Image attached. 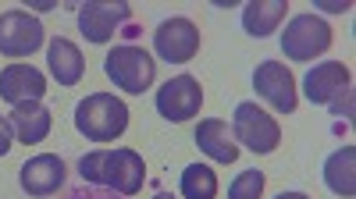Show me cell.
<instances>
[{
    "label": "cell",
    "mask_w": 356,
    "mask_h": 199,
    "mask_svg": "<svg viewBox=\"0 0 356 199\" xmlns=\"http://www.w3.org/2000/svg\"><path fill=\"white\" fill-rule=\"evenodd\" d=\"M79 175L89 185H104L118 196H136L146 182V164L136 150H93L79 160Z\"/></svg>",
    "instance_id": "cell-1"
},
{
    "label": "cell",
    "mask_w": 356,
    "mask_h": 199,
    "mask_svg": "<svg viewBox=\"0 0 356 199\" xmlns=\"http://www.w3.org/2000/svg\"><path fill=\"white\" fill-rule=\"evenodd\" d=\"M75 128L93 142H114L129 128V107L111 93H93L75 107Z\"/></svg>",
    "instance_id": "cell-2"
},
{
    "label": "cell",
    "mask_w": 356,
    "mask_h": 199,
    "mask_svg": "<svg viewBox=\"0 0 356 199\" xmlns=\"http://www.w3.org/2000/svg\"><path fill=\"white\" fill-rule=\"evenodd\" d=\"M104 71L107 78L125 93H143L154 85V75H157V61L143 46H132V43H122L114 46L107 57H104Z\"/></svg>",
    "instance_id": "cell-3"
},
{
    "label": "cell",
    "mask_w": 356,
    "mask_h": 199,
    "mask_svg": "<svg viewBox=\"0 0 356 199\" xmlns=\"http://www.w3.org/2000/svg\"><path fill=\"white\" fill-rule=\"evenodd\" d=\"M328 46H332V25L317 15H296L282 33V50L289 61H314V57L328 53Z\"/></svg>",
    "instance_id": "cell-4"
},
{
    "label": "cell",
    "mask_w": 356,
    "mask_h": 199,
    "mask_svg": "<svg viewBox=\"0 0 356 199\" xmlns=\"http://www.w3.org/2000/svg\"><path fill=\"white\" fill-rule=\"evenodd\" d=\"M232 135L239 139L250 153H271V150H278V142H282L278 121L267 110H260L257 103H250V100L235 107V114H232Z\"/></svg>",
    "instance_id": "cell-5"
},
{
    "label": "cell",
    "mask_w": 356,
    "mask_h": 199,
    "mask_svg": "<svg viewBox=\"0 0 356 199\" xmlns=\"http://www.w3.org/2000/svg\"><path fill=\"white\" fill-rule=\"evenodd\" d=\"M43 25L29 11H4L0 15V53L4 57H29L43 46Z\"/></svg>",
    "instance_id": "cell-6"
},
{
    "label": "cell",
    "mask_w": 356,
    "mask_h": 199,
    "mask_svg": "<svg viewBox=\"0 0 356 199\" xmlns=\"http://www.w3.org/2000/svg\"><path fill=\"white\" fill-rule=\"evenodd\" d=\"M200 103H203V85H200L193 75L168 78L161 89H157V110H161V118H168V121H175V125L196 118Z\"/></svg>",
    "instance_id": "cell-7"
},
{
    "label": "cell",
    "mask_w": 356,
    "mask_h": 199,
    "mask_svg": "<svg viewBox=\"0 0 356 199\" xmlns=\"http://www.w3.org/2000/svg\"><path fill=\"white\" fill-rule=\"evenodd\" d=\"M253 89L260 100H267L278 114H292L300 96H296V78L282 61H264L253 71Z\"/></svg>",
    "instance_id": "cell-8"
},
{
    "label": "cell",
    "mask_w": 356,
    "mask_h": 199,
    "mask_svg": "<svg viewBox=\"0 0 356 199\" xmlns=\"http://www.w3.org/2000/svg\"><path fill=\"white\" fill-rule=\"evenodd\" d=\"M132 21V8L122 0H97V4H82L79 28L89 43H107L118 28Z\"/></svg>",
    "instance_id": "cell-9"
},
{
    "label": "cell",
    "mask_w": 356,
    "mask_h": 199,
    "mask_svg": "<svg viewBox=\"0 0 356 199\" xmlns=\"http://www.w3.org/2000/svg\"><path fill=\"white\" fill-rule=\"evenodd\" d=\"M154 50L171 64H186L200 50V28L189 18H168L154 33Z\"/></svg>",
    "instance_id": "cell-10"
},
{
    "label": "cell",
    "mask_w": 356,
    "mask_h": 199,
    "mask_svg": "<svg viewBox=\"0 0 356 199\" xmlns=\"http://www.w3.org/2000/svg\"><path fill=\"white\" fill-rule=\"evenodd\" d=\"M349 68L342 61H321L307 71L303 78V93L310 103H339L342 96H349Z\"/></svg>",
    "instance_id": "cell-11"
},
{
    "label": "cell",
    "mask_w": 356,
    "mask_h": 199,
    "mask_svg": "<svg viewBox=\"0 0 356 199\" xmlns=\"http://www.w3.org/2000/svg\"><path fill=\"white\" fill-rule=\"evenodd\" d=\"M65 175H68V167L61 157H54V153H40L33 160H25L22 171H18V182L29 196H54L57 189L65 185Z\"/></svg>",
    "instance_id": "cell-12"
},
{
    "label": "cell",
    "mask_w": 356,
    "mask_h": 199,
    "mask_svg": "<svg viewBox=\"0 0 356 199\" xmlns=\"http://www.w3.org/2000/svg\"><path fill=\"white\" fill-rule=\"evenodd\" d=\"M47 78L33 64H11L0 71V100L8 103H25V100H43Z\"/></svg>",
    "instance_id": "cell-13"
},
{
    "label": "cell",
    "mask_w": 356,
    "mask_h": 199,
    "mask_svg": "<svg viewBox=\"0 0 356 199\" xmlns=\"http://www.w3.org/2000/svg\"><path fill=\"white\" fill-rule=\"evenodd\" d=\"M8 125H11V132L25 142V146H36V142H43L50 135L54 118H50V110L40 100H25V103H15L11 107Z\"/></svg>",
    "instance_id": "cell-14"
},
{
    "label": "cell",
    "mask_w": 356,
    "mask_h": 199,
    "mask_svg": "<svg viewBox=\"0 0 356 199\" xmlns=\"http://www.w3.org/2000/svg\"><path fill=\"white\" fill-rule=\"evenodd\" d=\"M196 146L211 157V160H218V164H235V160H239L235 135H232L228 121H221V118L200 121V128H196Z\"/></svg>",
    "instance_id": "cell-15"
},
{
    "label": "cell",
    "mask_w": 356,
    "mask_h": 199,
    "mask_svg": "<svg viewBox=\"0 0 356 199\" xmlns=\"http://www.w3.org/2000/svg\"><path fill=\"white\" fill-rule=\"evenodd\" d=\"M47 61H50V75L61 82V85H75V82L82 78V71H86L82 50H79L72 40H65V36L50 40V46H47Z\"/></svg>",
    "instance_id": "cell-16"
},
{
    "label": "cell",
    "mask_w": 356,
    "mask_h": 199,
    "mask_svg": "<svg viewBox=\"0 0 356 199\" xmlns=\"http://www.w3.org/2000/svg\"><path fill=\"white\" fill-rule=\"evenodd\" d=\"M356 150L353 146H342L335 150L328 160H324V185H328L335 196H346L353 199L356 196Z\"/></svg>",
    "instance_id": "cell-17"
},
{
    "label": "cell",
    "mask_w": 356,
    "mask_h": 199,
    "mask_svg": "<svg viewBox=\"0 0 356 199\" xmlns=\"http://www.w3.org/2000/svg\"><path fill=\"white\" fill-rule=\"evenodd\" d=\"M285 11H289L285 0H253V4H246V11H243V28L250 36L264 40L285 21Z\"/></svg>",
    "instance_id": "cell-18"
},
{
    "label": "cell",
    "mask_w": 356,
    "mask_h": 199,
    "mask_svg": "<svg viewBox=\"0 0 356 199\" xmlns=\"http://www.w3.org/2000/svg\"><path fill=\"white\" fill-rule=\"evenodd\" d=\"M182 196L186 199H214L218 196V175L207 164H189L182 171Z\"/></svg>",
    "instance_id": "cell-19"
},
{
    "label": "cell",
    "mask_w": 356,
    "mask_h": 199,
    "mask_svg": "<svg viewBox=\"0 0 356 199\" xmlns=\"http://www.w3.org/2000/svg\"><path fill=\"white\" fill-rule=\"evenodd\" d=\"M264 171H243L239 178L232 182L228 189V199H260L264 196Z\"/></svg>",
    "instance_id": "cell-20"
},
{
    "label": "cell",
    "mask_w": 356,
    "mask_h": 199,
    "mask_svg": "<svg viewBox=\"0 0 356 199\" xmlns=\"http://www.w3.org/2000/svg\"><path fill=\"white\" fill-rule=\"evenodd\" d=\"M61 199H129V196H118V192H111V189H104V185H89V182H75Z\"/></svg>",
    "instance_id": "cell-21"
},
{
    "label": "cell",
    "mask_w": 356,
    "mask_h": 199,
    "mask_svg": "<svg viewBox=\"0 0 356 199\" xmlns=\"http://www.w3.org/2000/svg\"><path fill=\"white\" fill-rule=\"evenodd\" d=\"M11 125H8V118H4V114H0V157H4L8 150H11Z\"/></svg>",
    "instance_id": "cell-22"
},
{
    "label": "cell",
    "mask_w": 356,
    "mask_h": 199,
    "mask_svg": "<svg viewBox=\"0 0 356 199\" xmlns=\"http://www.w3.org/2000/svg\"><path fill=\"white\" fill-rule=\"evenodd\" d=\"M324 11H346L349 4H346V0H342V4H339V0H324V4H321Z\"/></svg>",
    "instance_id": "cell-23"
},
{
    "label": "cell",
    "mask_w": 356,
    "mask_h": 199,
    "mask_svg": "<svg viewBox=\"0 0 356 199\" xmlns=\"http://www.w3.org/2000/svg\"><path fill=\"white\" fill-rule=\"evenodd\" d=\"M29 8H33V11H50V8H54V0H33Z\"/></svg>",
    "instance_id": "cell-24"
},
{
    "label": "cell",
    "mask_w": 356,
    "mask_h": 199,
    "mask_svg": "<svg viewBox=\"0 0 356 199\" xmlns=\"http://www.w3.org/2000/svg\"><path fill=\"white\" fill-rule=\"evenodd\" d=\"M275 199H310V196H303V192H282V196H275Z\"/></svg>",
    "instance_id": "cell-25"
},
{
    "label": "cell",
    "mask_w": 356,
    "mask_h": 199,
    "mask_svg": "<svg viewBox=\"0 0 356 199\" xmlns=\"http://www.w3.org/2000/svg\"><path fill=\"white\" fill-rule=\"evenodd\" d=\"M154 199H175V196H171V192H157Z\"/></svg>",
    "instance_id": "cell-26"
}]
</instances>
